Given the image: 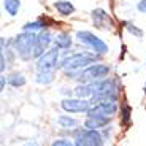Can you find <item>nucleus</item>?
I'll return each mask as SVG.
<instances>
[{"mask_svg":"<svg viewBox=\"0 0 146 146\" xmlns=\"http://www.w3.org/2000/svg\"><path fill=\"white\" fill-rule=\"evenodd\" d=\"M94 95L91 97V103L99 102H116L117 100V86L111 78H103L91 83Z\"/></svg>","mask_w":146,"mask_h":146,"instance_id":"nucleus-1","label":"nucleus"},{"mask_svg":"<svg viewBox=\"0 0 146 146\" xmlns=\"http://www.w3.org/2000/svg\"><path fill=\"white\" fill-rule=\"evenodd\" d=\"M94 60H95V52H75V54L65 56L60 60V67L65 72H70V70H78V72H81V70L86 68L88 65L94 64Z\"/></svg>","mask_w":146,"mask_h":146,"instance_id":"nucleus-2","label":"nucleus"},{"mask_svg":"<svg viewBox=\"0 0 146 146\" xmlns=\"http://www.w3.org/2000/svg\"><path fill=\"white\" fill-rule=\"evenodd\" d=\"M35 33L22 32L15 38V49L18 52V56L22 60H30L33 59V51H35Z\"/></svg>","mask_w":146,"mask_h":146,"instance_id":"nucleus-3","label":"nucleus"},{"mask_svg":"<svg viewBox=\"0 0 146 146\" xmlns=\"http://www.w3.org/2000/svg\"><path fill=\"white\" fill-rule=\"evenodd\" d=\"M75 38H76L78 43H83V44H86V46H89L92 49V52H95V54H106L108 49H110L108 44H106L102 38H99L97 35H94V33L89 32V30H78Z\"/></svg>","mask_w":146,"mask_h":146,"instance_id":"nucleus-4","label":"nucleus"},{"mask_svg":"<svg viewBox=\"0 0 146 146\" xmlns=\"http://www.w3.org/2000/svg\"><path fill=\"white\" fill-rule=\"evenodd\" d=\"M110 73V67L105 64H91L86 68H83L78 75L80 83H94L97 80H103Z\"/></svg>","mask_w":146,"mask_h":146,"instance_id":"nucleus-5","label":"nucleus"},{"mask_svg":"<svg viewBox=\"0 0 146 146\" xmlns=\"http://www.w3.org/2000/svg\"><path fill=\"white\" fill-rule=\"evenodd\" d=\"M75 146H103V135L99 130L83 129L75 137Z\"/></svg>","mask_w":146,"mask_h":146,"instance_id":"nucleus-6","label":"nucleus"},{"mask_svg":"<svg viewBox=\"0 0 146 146\" xmlns=\"http://www.w3.org/2000/svg\"><path fill=\"white\" fill-rule=\"evenodd\" d=\"M57 64H59V48L54 46L36 59L35 67H36V72H51V70L56 68Z\"/></svg>","mask_w":146,"mask_h":146,"instance_id":"nucleus-7","label":"nucleus"},{"mask_svg":"<svg viewBox=\"0 0 146 146\" xmlns=\"http://www.w3.org/2000/svg\"><path fill=\"white\" fill-rule=\"evenodd\" d=\"M91 100L88 99H64L60 102V108L65 113H88L91 110Z\"/></svg>","mask_w":146,"mask_h":146,"instance_id":"nucleus-8","label":"nucleus"},{"mask_svg":"<svg viewBox=\"0 0 146 146\" xmlns=\"http://www.w3.org/2000/svg\"><path fill=\"white\" fill-rule=\"evenodd\" d=\"M117 111L116 102H99L94 103L91 110L88 111V117H111Z\"/></svg>","mask_w":146,"mask_h":146,"instance_id":"nucleus-9","label":"nucleus"},{"mask_svg":"<svg viewBox=\"0 0 146 146\" xmlns=\"http://www.w3.org/2000/svg\"><path fill=\"white\" fill-rule=\"evenodd\" d=\"M54 43V38H52L51 32L49 30H41L40 33H36L35 38V51H33V59H38L40 56H43L48 51L49 44Z\"/></svg>","mask_w":146,"mask_h":146,"instance_id":"nucleus-10","label":"nucleus"},{"mask_svg":"<svg viewBox=\"0 0 146 146\" xmlns=\"http://www.w3.org/2000/svg\"><path fill=\"white\" fill-rule=\"evenodd\" d=\"M92 21H94V24L97 27H100V29H103V27L106 26V22L108 24H111L110 22V16L106 15V11L102 10V8H95L94 11H92Z\"/></svg>","mask_w":146,"mask_h":146,"instance_id":"nucleus-11","label":"nucleus"},{"mask_svg":"<svg viewBox=\"0 0 146 146\" xmlns=\"http://www.w3.org/2000/svg\"><path fill=\"white\" fill-rule=\"evenodd\" d=\"M110 122V117H88L84 122V129H91V130H99L102 127H106Z\"/></svg>","mask_w":146,"mask_h":146,"instance_id":"nucleus-12","label":"nucleus"},{"mask_svg":"<svg viewBox=\"0 0 146 146\" xmlns=\"http://www.w3.org/2000/svg\"><path fill=\"white\" fill-rule=\"evenodd\" d=\"M72 36L67 32H60L54 36V46H57L59 49H68V48H72Z\"/></svg>","mask_w":146,"mask_h":146,"instance_id":"nucleus-13","label":"nucleus"},{"mask_svg":"<svg viewBox=\"0 0 146 146\" xmlns=\"http://www.w3.org/2000/svg\"><path fill=\"white\" fill-rule=\"evenodd\" d=\"M73 92H75V95H76L78 99H89V97L94 95L91 83H80L76 88L73 89Z\"/></svg>","mask_w":146,"mask_h":146,"instance_id":"nucleus-14","label":"nucleus"},{"mask_svg":"<svg viewBox=\"0 0 146 146\" xmlns=\"http://www.w3.org/2000/svg\"><path fill=\"white\" fill-rule=\"evenodd\" d=\"M54 8L64 16H68L72 13H75V7L68 0H57V2H54Z\"/></svg>","mask_w":146,"mask_h":146,"instance_id":"nucleus-15","label":"nucleus"},{"mask_svg":"<svg viewBox=\"0 0 146 146\" xmlns=\"http://www.w3.org/2000/svg\"><path fill=\"white\" fill-rule=\"evenodd\" d=\"M44 24L43 21H40V19H36V21H32V22H27L26 26L22 27V32H29V33H40L41 30H44Z\"/></svg>","mask_w":146,"mask_h":146,"instance_id":"nucleus-16","label":"nucleus"},{"mask_svg":"<svg viewBox=\"0 0 146 146\" xmlns=\"http://www.w3.org/2000/svg\"><path fill=\"white\" fill-rule=\"evenodd\" d=\"M35 81L38 84H43V86L51 84L54 81V70H51V72H36Z\"/></svg>","mask_w":146,"mask_h":146,"instance_id":"nucleus-17","label":"nucleus"},{"mask_svg":"<svg viewBox=\"0 0 146 146\" xmlns=\"http://www.w3.org/2000/svg\"><path fill=\"white\" fill-rule=\"evenodd\" d=\"M57 124L62 129H75L78 125V121L75 117L68 116V114H62V116L57 117Z\"/></svg>","mask_w":146,"mask_h":146,"instance_id":"nucleus-18","label":"nucleus"},{"mask_svg":"<svg viewBox=\"0 0 146 146\" xmlns=\"http://www.w3.org/2000/svg\"><path fill=\"white\" fill-rule=\"evenodd\" d=\"M3 8L10 16H16L21 10V0H3Z\"/></svg>","mask_w":146,"mask_h":146,"instance_id":"nucleus-19","label":"nucleus"},{"mask_svg":"<svg viewBox=\"0 0 146 146\" xmlns=\"http://www.w3.org/2000/svg\"><path fill=\"white\" fill-rule=\"evenodd\" d=\"M8 83H10L13 88H21V86L26 84V76H24L21 72H15L8 76Z\"/></svg>","mask_w":146,"mask_h":146,"instance_id":"nucleus-20","label":"nucleus"},{"mask_svg":"<svg viewBox=\"0 0 146 146\" xmlns=\"http://www.w3.org/2000/svg\"><path fill=\"white\" fill-rule=\"evenodd\" d=\"M124 26H125V29L129 30V32L132 33V35H135V36H138V38H141L143 36V32L138 29V27H135L132 22H124Z\"/></svg>","mask_w":146,"mask_h":146,"instance_id":"nucleus-21","label":"nucleus"},{"mask_svg":"<svg viewBox=\"0 0 146 146\" xmlns=\"http://www.w3.org/2000/svg\"><path fill=\"white\" fill-rule=\"evenodd\" d=\"M51 146H75V143L70 141V140H65V138H59V140H54L51 143Z\"/></svg>","mask_w":146,"mask_h":146,"instance_id":"nucleus-22","label":"nucleus"},{"mask_svg":"<svg viewBox=\"0 0 146 146\" xmlns=\"http://www.w3.org/2000/svg\"><path fill=\"white\" fill-rule=\"evenodd\" d=\"M121 114H122V122L124 124H129V117H130V108H129L127 105L122 106V110H121Z\"/></svg>","mask_w":146,"mask_h":146,"instance_id":"nucleus-23","label":"nucleus"},{"mask_svg":"<svg viewBox=\"0 0 146 146\" xmlns=\"http://www.w3.org/2000/svg\"><path fill=\"white\" fill-rule=\"evenodd\" d=\"M137 8H138L140 13H146V0H140L138 5H137Z\"/></svg>","mask_w":146,"mask_h":146,"instance_id":"nucleus-24","label":"nucleus"},{"mask_svg":"<svg viewBox=\"0 0 146 146\" xmlns=\"http://www.w3.org/2000/svg\"><path fill=\"white\" fill-rule=\"evenodd\" d=\"M22 146H40L36 141H27V143H24Z\"/></svg>","mask_w":146,"mask_h":146,"instance_id":"nucleus-25","label":"nucleus"},{"mask_svg":"<svg viewBox=\"0 0 146 146\" xmlns=\"http://www.w3.org/2000/svg\"><path fill=\"white\" fill-rule=\"evenodd\" d=\"M7 81H8V80H5V76H2V83H0V88H2V89H5V84H7Z\"/></svg>","mask_w":146,"mask_h":146,"instance_id":"nucleus-26","label":"nucleus"},{"mask_svg":"<svg viewBox=\"0 0 146 146\" xmlns=\"http://www.w3.org/2000/svg\"><path fill=\"white\" fill-rule=\"evenodd\" d=\"M145 94H146V84H145Z\"/></svg>","mask_w":146,"mask_h":146,"instance_id":"nucleus-27","label":"nucleus"}]
</instances>
